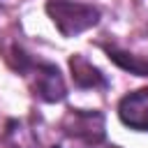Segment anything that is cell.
Listing matches in <instances>:
<instances>
[{"label": "cell", "mask_w": 148, "mask_h": 148, "mask_svg": "<svg viewBox=\"0 0 148 148\" xmlns=\"http://www.w3.org/2000/svg\"><path fill=\"white\" fill-rule=\"evenodd\" d=\"M46 14L62 37L81 35V32H86L99 23V9L97 7L86 5V2H74V0H49Z\"/></svg>", "instance_id": "1"}, {"label": "cell", "mask_w": 148, "mask_h": 148, "mask_svg": "<svg viewBox=\"0 0 148 148\" xmlns=\"http://www.w3.org/2000/svg\"><path fill=\"white\" fill-rule=\"evenodd\" d=\"M18 69L25 76L30 90L35 97L44 99V102H60L67 95L65 81L58 72L56 65L51 62H42V60H30L25 56L18 58Z\"/></svg>", "instance_id": "2"}, {"label": "cell", "mask_w": 148, "mask_h": 148, "mask_svg": "<svg viewBox=\"0 0 148 148\" xmlns=\"http://www.w3.org/2000/svg\"><path fill=\"white\" fill-rule=\"evenodd\" d=\"M118 118L130 130L148 132V88L125 95L118 104Z\"/></svg>", "instance_id": "3"}, {"label": "cell", "mask_w": 148, "mask_h": 148, "mask_svg": "<svg viewBox=\"0 0 148 148\" xmlns=\"http://www.w3.org/2000/svg\"><path fill=\"white\" fill-rule=\"evenodd\" d=\"M69 67H72L74 81H76L81 88H97V86L104 88V86H106L102 72H99L97 67H92L83 56H74V58L69 60Z\"/></svg>", "instance_id": "4"}]
</instances>
